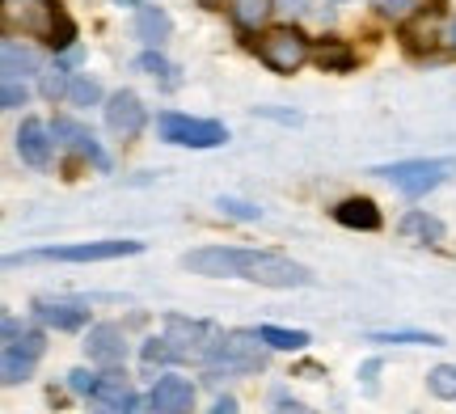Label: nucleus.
<instances>
[{"instance_id": "1", "label": "nucleus", "mask_w": 456, "mask_h": 414, "mask_svg": "<svg viewBox=\"0 0 456 414\" xmlns=\"http://www.w3.org/2000/svg\"><path fill=\"white\" fill-rule=\"evenodd\" d=\"M186 271L195 275H212V280H249L262 288H305L313 283V275L300 263L271 254V249H241V246H212L195 249L182 258Z\"/></svg>"}, {"instance_id": "2", "label": "nucleus", "mask_w": 456, "mask_h": 414, "mask_svg": "<svg viewBox=\"0 0 456 414\" xmlns=\"http://www.w3.org/2000/svg\"><path fill=\"white\" fill-rule=\"evenodd\" d=\"M266 364V347H262V334H224L216 338L212 355H208V377H249Z\"/></svg>"}, {"instance_id": "3", "label": "nucleus", "mask_w": 456, "mask_h": 414, "mask_svg": "<svg viewBox=\"0 0 456 414\" xmlns=\"http://www.w3.org/2000/svg\"><path fill=\"white\" fill-rule=\"evenodd\" d=\"M140 241H85V246H51V249H30L21 258H9V266L17 263H34V258H51V263H110V258H127L140 254Z\"/></svg>"}, {"instance_id": "4", "label": "nucleus", "mask_w": 456, "mask_h": 414, "mask_svg": "<svg viewBox=\"0 0 456 414\" xmlns=\"http://www.w3.org/2000/svg\"><path fill=\"white\" fill-rule=\"evenodd\" d=\"M157 127L169 144H182V149H216V144H224L228 132L224 123H212V118H191V115H178V110H169V115L157 118Z\"/></svg>"}, {"instance_id": "5", "label": "nucleus", "mask_w": 456, "mask_h": 414, "mask_svg": "<svg viewBox=\"0 0 456 414\" xmlns=\"http://www.w3.org/2000/svg\"><path fill=\"white\" fill-rule=\"evenodd\" d=\"M258 55L271 72H296V68L309 60V38L300 30H292V26H279V30H271L262 38Z\"/></svg>"}, {"instance_id": "6", "label": "nucleus", "mask_w": 456, "mask_h": 414, "mask_svg": "<svg viewBox=\"0 0 456 414\" xmlns=\"http://www.w3.org/2000/svg\"><path fill=\"white\" fill-rule=\"evenodd\" d=\"M165 343H169V347H174V360H199V355H203V360H208V355H212V338H216V330L212 326H208V321H186V317H169V321H165Z\"/></svg>"}, {"instance_id": "7", "label": "nucleus", "mask_w": 456, "mask_h": 414, "mask_svg": "<svg viewBox=\"0 0 456 414\" xmlns=\"http://www.w3.org/2000/svg\"><path fill=\"white\" fill-rule=\"evenodd\" d=\"M385 174L393 186H402L406 195H427L448 178V161H402V166H389V169H376Z\"/></svg>"}, {"instance_id": "8", "label": "nucleus", "mask_w": 456, "mask_h": 414, "mask_svg": "<svg viewBox=\"0 0 456 414\" xmlns=\"http://www.w3.org/2000/svg\"><path fill=\"white\" fill-rule=\"evenodd\" d=\"M43 351H47L43 334H21L13 343H4V385L26 381L34 372V364L43 360Z\"/></svg>"}, {"instance_id": "9", "label": "nucleus", "mask_w": 456, "mask_h": 414, "mask_svg": "<svg viewBox=\"0 0 456 414\" xmlns=\"http://www.w3.org/2000/svg\"><path fill=\"white\" fill-rule=\"evenodd\" d=\"M144 106H140V98L131 93V89H118L110 101H106V127H110L114 135H123V140H131V135L144 132Z\"/></svg>"}, {"instance_id": "10", "label": "nucleus", "mask_w": 456, "mask_h": 414, "mask_svg": "<svg viewBox=\"0 0 456 414\" xmlns=\"http://www.w3.org/2000/svg\"><path fill=\"white\" fill-rule=\"evenodd\" d=\"M152 410L157 414H191L195 410V385L186 377H161L152 385Z\"/></svg>"}, {"instance_id": "11", "label": "nucleus", "mask_w": 456, "mask_h": 414, "mask_svg": "<svg viewBox=\"0 0 456 414\" xmlns=\"http://www.w3.org/2000/svg\"><path fill=\"white\" fill-rule=\"evenodd\" d=\"M17 152L26 166H47L51 161V127L43 118H26L17 127Z\"/></svg>"}, {"instance_id": "12", "label": "nucleus", "mask_w": 456, "mask_h": 414, "mask_svg": "<svg viewBox=\"0 0 456 414\" xmlns=\"http://www.w3.org/2000/svg\"><path fill=\"white\" fill-rule=\"evenodd\" d=\"M85 351H89L94 364H110L114 368V364H123V355H127V338H123L118 326H94Z\"/></svg>"}, {"instance_id": "13", "label": "nucleus", "mask_w": 456, "mask_h": 414, "mask_svg": "<svg viewBox=\"0 0 456 414\" xmlns=\"http://www.w3.org/2000/svg\"><path fill=\"white\" fill-rule=\"evenodd\" d=\"M51 135H55L60 144H68L72 152H81V157H89L94 166H102V169L110 166V161H106V152L98 149V140H94V135L85 132L81 123H72V118H55V127H51Z\"/></svg>"}, {"instance_id": "14", "label": "nucleus", "mask_w": 456, "mask_h": 414, "mask_svg": "<svg viewBox=\"0 0 456 414\" xmlns=\"http://www.w3.org/2000/svg\"><path fill=\"white\" fill-rule=\"evenodd\" d=\"M98 402H106V406H114V410L131 414V406H135V394H131V381L123 368H110V372H102L98 377V394H94Z\"/></svg>"}, {"instance_id": "15", "label": "nucleus", "mask_w": 456, "mask_h": 414, "mask_svg": "<svg viewBox=\"0 0 456 414\" xmlns=\"http://www.w3.org/2000/svg\"><path fill=\"white\" fill-rule=\"evenodd\" d=\"M334 220L346 224V229L372 232V229H380V207H376L372 199H342L338 207H334Z\"/></svg>"}, {"instance_id": "16", "label": "nucleus", "mask_w": 456, "mask_h": 414, "mask_svg": "<svg viewBox=\"0 0 456 414\" xmlns=\"http://www.w3.org/2000/svg\"><path fill=\"white\" fill-rule=\"evenodd\" d=\"M169 30H174V21H169V13H165V9L144 4V9H140V17H135V34L144 38L148 47H161L165 38H169Z\"/></svg>"}, {"instance_id": "17", "label": "nucleus", "mask_w": 456, "mask_h": 414, "mask_svg": "<svg viewBox=\"0 0 456 414\" xmlns=\"http://www.w3.org/2000/svg\"><path fill=\"white\" fill-rule=\"evenodd\" d=\"M38 317H43L47 326H55V330H81L85 321H89V313L77 309V304H43Z\"/></svg>"}, {"instance_id": "18", "label": "nucleus", "mask_w": 456, "mask_h": 414, "mask_svg": "<svg viewBox=\"0 0 456 414\" xmlns=\"http://www.w3.org/2000/svg\"><path fill=\"white\" fill-rule=\"evenodd\" d=\"M38 68V55L26 47H17L13 38H4V81H17V77H26Z\"/></svg>"}, {"instance_id": "19", "label": "nucleus", "mask_w": 456, "mask_h": 414, "mask_svg": "<svg viewBox=\"0 0 456 414\" xmlns=\"http://www.w3.org/2000/svg\"><path fill=\"white\" fill-rule=\"evenodd\" d=\"M317 64L326 68V72H351V68H355V51L346 47V43H338V38H330V43H322V51H317Z\"/></svg>"}, {"instance_id": "20", "label": "nucleus", "mask_w": 456, "mask_h": 414, "mask_svg": "<svg viewBox=\"0 0 456 414\" xmlns=\"http://www.w3.org/2000/svg\"><path fill=\"white\" fill-rule=\"evenodd\" d=\"M72 38H77V21H72L64 9H55V4H51L47 9V43L51 47H68Z\"/></svg>"}, {"instance_id": "21", "label": "nucleus", "mask_w": 456, "mask_h": 414, "mask_svg": "<svg viewBox=\"0 0 456 414\" xmlns=\"http://www.w3.org/2000/svg\"><path fill=\"white\" fill-rule=\"evenodd\" d=\"M262 343L266 347H275V351H300V347H309V334L305 330H283V326H262Z\"/></svg>"}, {"instance_id": "22", "label": "nucleus", "mask_w": 456, "mask_h": 414, "mask_svg": "<svg viewBox=\"0 0 456 414\" xmlns=\"http://www.w3.org/2000/svg\"><path fill=\"white\" fill-rule=\"evenodd\" d=\"M402 232H406V237H423V241H440L444 224L436 220V215H427V212H410L406 220H402Z\"/></svg>"}, {"instance_id": "23", "label": "nucleus", "mask_w": 456, "mask_h": 414, "mask_svg": "<svg viewBox=\"0 0 456 414\" xmlns=\"http://www.w3.org/2000/svg\"><path fill=\"white\" fill-rule=\"evenodd\" d=\"M271 9H275V0H232V17L241 21V26H258V21H266L271 17Z\"/></svg>"}, {"instance_id": "24", "label": "nucleus", "mask_w": 456, "mask_h": 414, "mask_svg": "<svg viewBox=\"0 0 456 414\" xmlns=\"http://www.w3.org/2000/svg\"><path fill=\"white\" fill-rule=\"evenodd\" d=\"M427 385H431V394L436 398H448V402H456V368H436L431 377H427Z\"/></svg>"}, {"instance_id": "25", "label": "nucleus", "mask_w": 456, "mask_h": 414, "mask_svg": "<svg viewBox=\"0 0 456 414\" xmlns=\"http://www.w3.org/2000/svg\"><path fill=\"white\" fill-rule=\"evenodd\" d=\"M98 98H102L98 81H85V77H77V81L68 85V101H72V106H94Z\"/></svg>"}, {"instance_id": "26", "label": "nucleus", "mask_w": 456, "mask_h": 414, "mask_svg": "<svg viewBox=\"0 0 456 414\" xmlns=\"http://www.w3.org/2000/svg\"><path fill=\"white\" fill-rule=\"evenodd\" d=\"M372 343H427V347H440V334H372Z\"/></svg>"}, {"instance_id": "27", "label": "nucleus", "mask_w": 456, "mask_h": 414, "mask_svg": "<svg viewBox=\"0 0 456 414\" xmlns=\"http://www.w3.org/2000/svg\"><path fill=\"white\" fill-rule=\"evenodd\" d=\"M68 385H72V394H98V377H94V372H85V368L68 372Z\"/></svg>"}, {"instance_id": "28", "label": "nucleus", "mask_w": 456, "mask_h": 414, "mask_svg": "<svg viewBox=\"0 0 456 414\" xmlns=\"http://www.w3.org/2000/svg\"><path fill=\"white\" fill-rule=\"evenodd\" d=\"M4 110H17L21 101H26V85H17V81H4Z\"/></svg>"}, {"instance_id": "29", "label": "nucleus", "mask_w": 456, "mask_h": 414, "mask_svg": "<svg viewBox=\"0 0 456 414\" xmlns=\"http://www.w3.org/2000/svg\"><path fill=\"white\" fill-rule=\"evenodd\" d=\"M376 4H380V13H389V17H406L410 9L419 4V0H376Z\"/></svg>"}, {"instance_id": "30", "label": "nucleus", "mask_w": 456, "mask_h": 414, "mask_svg": "<svg viewBox=\"0 0 456 414\" xmlns=\"http://www.w3.org/2000/svg\"><path fill=\"white\" fill-rule=\"evenodd\" d=\"M140 68H144V72H152V77H165V72H174V68L165 64L161 55H152V51H148V55H140Z\"/></svg>"}, {"instance_id": "31", "label": "nucleus", "mask_w": 456, "mask_h": 414, "mask_svg": "<svg viewBox=\"0 0 456 414\" xmlns=\"http://www.w3.org/2000/svg\"><path fill=\"white\" fill-rule=\"evenodd\" d=\"M220 207H224L228 215H241V220H254V215H258L254 207H245V203H237V199H220Z\"/></svg>"}, {"instance_id": "32", "label": "nucleus", "mask_w": 456, "mask_h": 414, "mask_svg": "<svg viewBox=\"0 0 456 414\" xmlns=\"http://www.w3.org/2000/svg\"><path fill=\"white\" fill-rule=\"evenodd\" d=\"M68 85L72 81H64V77H47V81H43V93H47V98H60V93H68Z\"/></svg>"}, {"instance_id": "33", "label": "nucleus", "mask_w": 456, "mask_h": 414, "mask_svg": "<svg viewBox=\"0 0 456 414\" xmlns=\"http://www.w3.org/2000/svg\"><path fill=\"white\" fill-rule=\"evenodd\" d=\"M212 414H241V410H237V402H232V398H216Z\"/></svg>"}, {"instance_id": "34", "label": "nucleus", "mask_w": 456, "mask_h": 414, "mask_svg": "<svg viewBox=\"0 0 456 414\" xmlns=\"http://www.w3.org/2000/svg\"><path fill=\"white\" fill-rule=\"evenodd\" d=\"M275 414H313V410H309V406H300V402H283Z\"/></svg>"}, {"instance_id": "35", "label": "nucleus", "mask_w": 456, "mask_h": 414, "mask_svg": "<svg viewBox=\"0 0 456 414\" xmlns=\"http://www.w3.org/2000/svg\"><path fill=\"white\" fill-rule=\"evenodd\" d=\"M98 414H123V410H114V406H106V410H98Z\"/></svg>"}, {"instance_id": "36", "label": "nucleus", "mask_w": 456, "mask_h": 414, "mask_svg": "<svg viewBox=\"0 0 456 414\" xmlns=\"http://www.w3.org/2000/svg\"><path fill=\"white\" fill-rule=\"evenodd\" d=\"M118 4H144V0H118Z\"/></svg>"}, {"instance_id": "37", "label": "nucleus", "mask_w": 456, "mask_h": 414, "mask_svg": "<svg viewBox=\"0 0 456 414\" xmlns=\"http://www.w3.org/2000/svg\"><path fill=\"white\" fill-rule=\"evenodd\" d=\"M452 43H456V21H452Z\"/></svg>"}]
</instances>
